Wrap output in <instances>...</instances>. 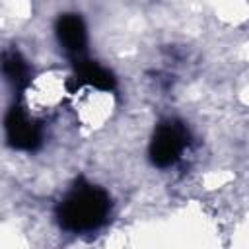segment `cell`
I'll list each match as a JSON object with an SVG mask.
<instances>
[{
  "label": "cell",
  "mask_w": 249,
  "mask_h": 249,
  "mask_svg": "<svg viewBox=\"0 0 249 249\" xmlns=\"http://www.w3.org/2000/svg\"><path fill=\"white\" fill-rule=\"evenodd\" d=\"M58 37L66 49H72V51L82 49L84 41H86V33H84V25H82L80 18H76V16L62 18L58 23Z\"/></svg>",
  "instance_id": "3"
},
{
  "label": "cell",
  "mask_w": 249,
  "mask_h": 249,
  "mask_svg": "<svg viewBox=\"0 0 249 249\" xmlns=\"http://www.w3.org/2000/svg\"><path fill=\"white\" fill-rule=\"evenodd\" d=\"M181 150H183V130L175 124L161 126L152 144L154 161L160 165H169L177 160Z\"/></svg>",
  "instance_id": "2"
},
{
  "label": "cell",
  "mask_w": 249,
  "mask_h": 249,
  "mask_svg": "<svg viewBox=\"0 0 249 249\" xmlns=\"http://www.w3.org/2000/svg\"><path fill=\"white\" fill-rule=\"evenodd\" d=\"M107 210H109L107 196L93 187H86L72 193L64 200L60 208V222L68 230L84 231L99 226Z\"/></svg>",
  "instance_id": "1"
}]
</instances>
